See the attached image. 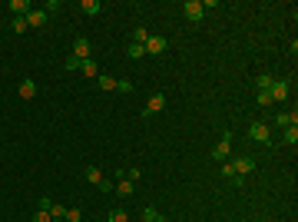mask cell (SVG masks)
<instances>
[{"label":"cell","mask_w":298,"mask_h":222,"mask_svg":"<svg viewBox=\"0 0 298 222\" xmlns=\"http://www.w3.org/2000/svg\"><path fill=\"white\" fill-rule=\"evenodd\" d=\"M113 192H116V196H133V183H129V179H119Z\"/></svg>","instance_id":"18"},{"label":"cell","mask_w":298,"mask_h":222,"mask_svg":"<svg viewBox=\"0 0 298 222\" xmlns=\"http://www.w3.org/2000/svg\"><path fill=\"white\" fill-rule=\"evenodd\" d=\"M100 80V90H116V77H106V73H103V77H96Z\"/></svg>","instance_id":"21"},{"label":"cell","mask_w":298,"mask_h":222,"mask_svg":"<svg viewBox=\"0 0 298 222\" xmlns=\"http://www.w3.org/2000/svg\"><path fill=\"white\" fill-rule=\"evenodd\" d=\"M63 219H66V222H80V219H83V212H80V209H66Z\"/></svg>","instance_id":"28"},{"label":"cell","mask_w":298,"mask_h":222,"mask_svg":"<svg viewBox=\"0 0 298 222\" xmlns=\"http://www.w3.org/2000/svg\"><path fill=\"white\" fill-rule=\"evenodd\" d=\"M7 10H14V17H27L33 7H30V0H10Z\"/></svg>","instance_id":"12"},{"label":"cell","mask_w":298,"mask_h":222,"mask_svg":"<svg viewBox=\"0 0 298 222\" xmlns=\"http://www.w3.org/2000/svg\"><path fill=\"white\" fill-rule=\"evenodd\" d=\"M116 93H133V83L129 80H116Z\"/></svg>","instance_id":"24"},{"label":"cell","mask_w":298,"mask_h":222,"mask_svg":"<svg viewBox=\"0 0 298 222\" xmlns=\"http://www.w3.org/2000/svg\"><path fill=\"white\" fill-rule=\"evenodd\" d=\"M166 110V96L163 93H153L149 96V103H146V110H142V116H153V113H163Z\"/></svg>","instance_id":"9"},{"label":"cell","mask_w":298,"mask_h":222,"mask_svg":"<svg viewBox=\"0 0 298 222\" xmlns=\"http://www.w3.org/2000/svg\"><path fill=\"white\" fill-rule=\"evenodd\" d=\"M110 222H129V215H126L123 209H113V212H110Z\"/></svg>","instance_id":"25"},{"label":"cell","mask_w":298,"mask_h":222,"mask_svg":"<svg viewBox=\"0 0 298 222\" xmlns=\"http://www.w3.org/2000/svg\"><path fill=\"white\" fill-rule=\"evenodd\" d=\"M142 219H146V222H166V219H163V215H159V212H156V209H149V206H146V209H142Z\"/></svg>","instance_id":"22"},{"label":"cell","mask_w":298,"mask_h":222,"mask_svg":"<svg viewBox=\"0 0 298 222\" xmlns=\"http://www.w3.org/2000/svg\"><path fill=\"white\" fill-rule=\"evenodd\" d=\"M282 143L285 146H295L298 143V126H285L282 129Z\"/></svg>","instance_id":"15"},{"label":"cell","mask_w":298,"mask_h":222,"mask_svg":"<svg viewBox=\"0 0 298 222\" xmlns=\"http://www.w3.org/2000/svg\"><path fill=\"white\" fill-rule=\"evenodd\" d=\"M47 10H30L27 14V27H33V30H40V27H47Z\"/></svg>","instance_id":"10"},{"label":"cell","mask_w":298,"mask_h":222,"mask_svg":"<svg viewBox=\"0 0 298 222\" xmlns=\"http://www.w3.org/2000/svg\"><path fill=\"white\" fill-rule=\"evenodd\" d=\"M255 103H259V106H268V103H272V93H268V90H259V96H255Z\"/></svg>","instance_id":"23"},{"label":"cell","mask_w":298,"mask_h":222,"mask_svg":"<svg viewBox=\"0 0 298 222\" xmlns=\"http://www.w3.org/2000/svg\"><path fill=\"white\" fill-rule=\"evenodd\" d=\"M73 56H77V60H93V47H90L87 37H77V40H73Z\"/></svg>","instance_id":"6"},{"label":"cell","mask_w":298,"mask_h":222,"mask_svg":"<svg viewBox=\"0 0 298 222\" xmlns=\"http://www.w3.org/2000/svg\"><path fill=\"white\" fill-rule=\"evenodd\" d=\"M249 139L252 143H262V146H272V129L265 123H252L249 126Z\"/></svg>","instance_id":"3"},{"label":"cell","mask_w":298,"mask_h":222,"mask_svg":"<svg viewBox=\"0 0 298 222\" xmlns=\"http://www.w3.org/2000/svg\"><path fill=\"white\" fill-rule=\"evenodd\" d=\"M166 50H169V40H166V37H149L146 40V53L159 56V53H166Z\"/></svg>","instance_id":"8"},{"label":"cell","mask_w":298,"mask_h":222,"mask_svg":"<svg viewBox=\"0 0 298 222\" xmlns=\"http://www.w3.org/2000/svg\"><path fill=\"white\" fill-rule=\"evenodd\" d=\"M139 176H142L139 169H126V179H129V183H136V179H139Z\"/></svg>","instance_id":"32"},{"label":"cell","mask_w":298,"mask_h":222,"mask_svg":"<svg viewBox=\"0 0 298 222\" xmlns=\"http://www.w3.org/2000/svg\"><path fill=\"white\" fill-rule=\"evenodd\" d=\"M252 169H255V159L252 156H239V159H226V163H222V176H226V179H232V176H249Z\"/></svg>","instance_id":"1"},{"label":"cell","mask_w":298,"mask_h":222,"mask_svg":"<svg viewBox=\"0 0 298 222\" xmlns=\"http://www.w3.org/2000/svg\"><path fill=\"white\" fill-rule=\"evenodd\" d=\"M63 66H66V70H80V60H77V56H66V63H63Z\"/></svg>","instance_id":"30"},{"label":"cell","mask_w":298,"mask_h":222,"mask_svg":"<svg viewBox=\"0 0 298 222\" xmlns=\"http://www.w3.org/2000/svg\"><path fill=\"white\" fill-rule=\"evenodd\" d=\"M149 37H153V33H149L146 27H136V30H133V43H142V47H146V40H149Z\"/></svg>","instance_id":"19"},{"label":"cell","mask_w":298,"mask_h":222,"mask_svg":"<svg viewBox=\"0 0 298 222\" xmlns=\"http://www.w3.org/2000/svg\"><path fill=\"white\" fill-rule=\"evenodd\" d=\"M229 150H232V133H222L219 146L212 150V159H215V163H226V159H229Z\"/></svg>","instance_id":"5"},{"label":"cell","mask_w":298,"mask_h":222,"mask_svg":"<svg viewBox=\"0 0 298 222\" xmlns=\"http://www.w3.org/2000/svg\"><path fill=\"white\" fill-rule=\"evenodd\" d=\"M126 53L133 56V60H139V56H146V47H142V43H133V40H129V47H126Z\"/></svg>","instance_id":"17"},{"label":"cell","mask_w":298,"mask_h":222,"mask_svg":"<svg viewBox=\"0 0 298 222\" xmlns=\"http://www.w3.org/2000/svg\"><path fill=\"white\" fill-rule=\"evenodd\" d=\"M268 93H272V103H275V100H288V93H291L288 80H275L272 87H268Z\"/></svg>","instance_id":"7"},{"label":"cell","mask_w":298,"mask_h":222,"mask_svg":"<svg viewBox=\"0 0 298 222\" xmlns=\"http://www.w3.org/2000/svg\"><path fill=\"white\" fill-rule=\"evenodd\" d=\"M275 123H278V126H298V110H291V113H278V116H275Z\"/></svg>","instance_id":"13"},{"label":"cell","mask_w":298,"mask_h":222,"mask_svg":"<svg viewBox=\"0 0 298 222\" xmlns=\"http://www.w3.org/2000/svg\"><path fill=\"white\" fill-rule=\"evenodd\" d=\"M33 222H53V215H50V212H40V209H37V215H33Z\"/></svg>","instance_id":"31"},{"label":"cell","mask_w":298,"mask_h":222,"mask_svg":"<svg viewBox=\"0 0 298 222\" xmlns=\"http://www.w3.org/2000/svg\"><path fill=\"white\" fill-rule=\"evenodd\" d=\"M50 215H53V219H63V215H66V206H60V202H53V209H50Z\"/></svg>","instance_id":"29"},{"label":"cell","mask_w":298,"mask_h":222,"mask_svg":"<svg viewBox=\"0 0 298 222\" xmlns=\"http://www.w3.org/2000/svg\"><path fill=\"white\" fill-rule=\"evenodd\" d=\"M53 222H66V219H53Z\"/></svg>","instance_id":"33"},{"label":"cell","mask_w":298,"mask_h":222,"mask_svg":"<svg viewBox=\"0 0 298 222\" xmlns=\"http://www.w3.org/2000/svg\"><path fill=\"white\" fill-rule=\"evenodd\" d=\"M17 96H20V100H33V96H37V83H33V80H24V83L17 87Z\"/></svg>","instance_id":"11"},{"label":"cell","mask_w":298,"mask_h":222,"mask_svg":"<svg viewBox=\"0 0 298 222\" xmlns=\"http://www.w3.org/2000/svg\"><path fill=\"white\" fill-rule=\"evenodd\" d=\"M80 10H83L87 17H96L103 7H100V0H83V4H80Z\"/></svg>","instance_id":"16"},{"label":"cell","mask_w":298,"mask_h":222,"mask_svg":"<svg viewBox=\"0 0 298 222\" xmlns=\"http://www.w3.org/2000/svg\"><path fill=\"white\" fill-rule=\"evenodd\" d=\"M255 83H259V90H268V87H272V83H275V80H272V77H268V73H262V77H259V80H255Z\"/></svg>","instance_id":"27"},{"label":"cell","mask_w":298,"mask_h":222,"mask_svg":"<svg viewBox=\"0 0 298 222\" xmlns=\"http://www.w3.org/2000/svg\"><path fill=\"white\" fill-rule=\"evenodd\" d=\"M10 30L14 33H27V17H14V20H10Z\"/></svg>","instance_id":"20"},{"label":"cell","mask_w":298,"mask_h":222,"mask_svg":"<svg viewBox=\"0 0 298 222\" xmlns=\"http://www.w3.org/2000/svg\"><path fill=\"white\" fill-rule=\"evenodd\" d=\"M80 70H83V77H90V80L100 77V66H96V60H80Z\"/></svg>","instance_id":"14"},{"label":"cell","mask_w":298,"mask_h":222,"mask_svg":"<svg viewBox=\"0 0 298 222\" xmlns=\"http://www.w3.org/2000/svg\"><path fill=\"white\" fill-rule=\"evenodd\" d=\"M37 209H40V212H50V209H53V199H50V196H43V199L37 202Z\"/></svg>","instance_id":"26"},{"label":"cell","mask_w":298,"mask_h":222,"mask_svg":"<svg viewBox=\"0 0 298 222\" xmlns=\"http://www.w3.org/2000/svg\"><path fill=\"white\" fill-rule=\"evenodd\" d=\"M182 14H186V20H189V24H199V20L205 17L202 0H186V4H182Z\"/></svg>","instance_id":"4"},{"label":"cell","mask_w":298,"mask_h":222,"mask_svg":"<svg viewBox=\"0 0 298 222\" xmlns=\"http://www.w3.org/2000/svg\"><path fill=\"white\" fill-rule=\"evenodd\" d=\"M87 179H90V183H93L100 192H113V189H116V186L103 176V169H96V166H87Z\"/></svg>","instance_id":"2"}]
</instances>
